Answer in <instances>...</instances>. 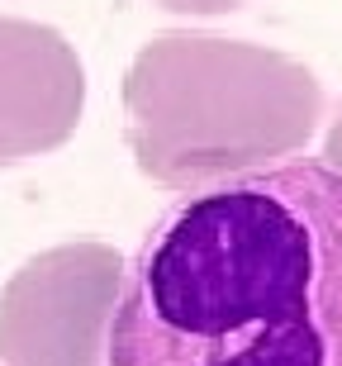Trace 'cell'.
<instances>
[{
	"instance_id": "cell-1",
	"label": "cell",
	"mask_w": 342,
	"mask_h": 366,
	"mask_svg": "<svg viewBox=\"0 0 342 366\" xmlns=\"http://www.w3.org/2000/svg\"><path fill=\"white\" fill-rule=\"evenodd\" d=\"M105 366H342V172L176 195L124 262Z\"/></svg>"
},
{
	"instance_id": "cell-2",
	"label": "cell",
	"mask_w": 342,
	"mask_h": 366,
	"mask_svg": "<svg viewBox=\"0 0 342 366\" xmlns=\"http://www.w3.org/2000/svg\"><path fill=\"white\" fill-rule=\"evenodd\" d=\"M328 95L304 62L266 43L171 29L124 71V138L166 190H205L290 162L318 134Z\"/></svg>"
},
{
	"instance_id": "cell-3",
	"label": "cell",
	"mask_w": 342,
	"mask_h": 366,
	"mask_svg": "<svg viewBox=\"0 0 342 366\" xmlns=\"http://www.w3.org/2000/svg\"><path fill=\"white\" fill-rule=\"evenodd\" d=\"M124 257L105 243H57L0 290V366H105Z\"/></svg>"
},
{
	"instance_id": "cell-4",
	"label": "cell",
	"mask_w": 342,
	"mask_h": 366,
	"mask_svg": "<svg viewBox=\"0 0 342 366\" xmlns=\"http://www.w3.org/2000/svg\"><path fill=\"white\" fill-rule=\"evenodd\" d=\"M86 109V67L53 24L0 14V167L62 148Z\"/></svg>"
},
{
	"instance_id": "cell-5",
	"label": "cell",
	"mask_w": 342,
	"mask_h": 366,
	"mask_svg": "<svg viewBox=\"0 0 342 366\" xmlns=\"http://www.w3.org/2000/svg\"><path fill=\"white\" fill-rule=\"evenodd\" d=\"M152 5H162L171 14H228L238 5H247V0H152Z\"/></svg>"
},
{
	"instance_id": "cell-6",
	"label": "cell",
	"mask_w": 342,
	"mask_h": 366,
	"mask_svg": "<svg viewBox=\"0 0 342 366\" xmlns=\"http://www.w3.org/2000/svg\"><path fill=\"white\" fill-rule=\"evenodd\" d=\"M323 167L342 172V105H338V114H333L328 134H323Z\"/></svg>"
}]
</instances>
